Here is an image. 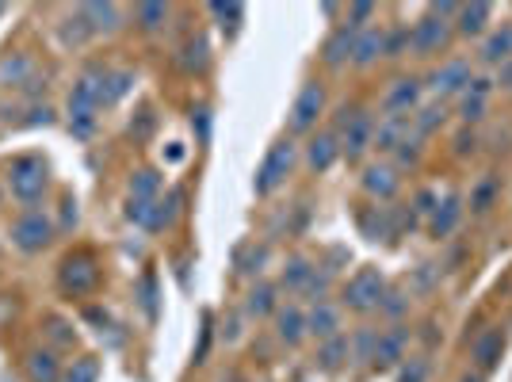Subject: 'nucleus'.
<instances>
[{
	"label": "nucleus",
	"mask_w": 512,
	"mask_h": 382,
	"mask_svg": "<svg viewBox=\"0 0 512 382\" xmlns=\"http://www.w3.org/2000/svg\"><path fill=\"white\" fill-rule=\"evenodd\" d=\"M398 382H428L425 356H406V360L398 363Z\"/></svg>",
	"instance_id": "42"
},
{
	"label": "nucleus",
	"mask_w": 512,
	"mask_h": 382,
	"mask_svg": "<svg viewBox=\"0 0 512 382\" xmlns=\"http://www.w3.org/2000/svg\"><path fill=\"white\" fill-rule=\"evenodd\" d=\"M425 100V85L417 77H394L383 92V115H413Z\"/></svg>",
	"instance_id": "13"
},
{
	"label": "nucleus",
	"mask_w": 512,
	"mask_h": 382,
	"mask_svg": "<svg viewBox=\"0 0 512 382\" xmlns=\"http://www.w3.org/2000/svg\"><path fill=\"white\" fill-rule=\"evenodd\" d=\"M406 360V329H390V333H379L375 340V360L371 367H398Z\"/></svg>",
	"instance_id": "27"
},
{
	"label": "nucleus",
	"mask_w": 512,
	"mask_h": 382,
	"mask_svg": "<svg viewBox=\"0 0 512 382\" xmlns=\"http://www.w3.org/2000/svg\"><path fill=\"white\" fill-rule=\"evenodd\" d=\"M54 237H58V226H54V218L46 211H39V207H27V211H20L8 222V241H12V249L23 256L46 253V249L54 245Z\"/></svg>",
	"instance_id": "5"
},
{
	"label": "nucleus",
	"mask_w": 512,
	"mask_h": 382,
	"mask_svg": "<svg viewBox=\"0 0 512 382\" xmlns=\"http://www.w3.org/2000/svg\"><path fill=\"white\" fill-rule=\"evenodd\" d=\"M134 69H107L104 65V77H100V107H115L123 96H127L130 88H134Z\"/></svg>",
	"instance_id": "26"
},
{
	"label": "nucleus",
	"mask_w": 512,
	"mask_h": 382,
	"mask_svg": "<svg viewBox=\"0 0 512 382\" xmlns=\"http://www.w3.org/2000/svg\"><path fill=\"white\" fill-rule=\"evenodd\" d=\"M4 195H8V191H4V180H0V203H4Z\"/></svg>",
	"instance_id": "50"
},
{
	"label": "nucleus",
	"mask_w": 512,
	"mask_h": 382,
	"mask_svg": "<svg viewBox=\"0 0 512 382\" xmlns=\"http://www.w3.org/2000/svg\"><path fill=\"white\" fill-rule=\"evenodd\" d=\"M184 54H188V58H180V65H184L188 73H203V69H207V62H211V58H207V54H211V46H207V39H203V35H195L192 43L184 46Z\"/></svg>",
	"instance_id": "37"
},
{
	"label": "nucleus",
	"mask_w": 512,
	"mask_h": 382,
	"mask_svg": "<svg viewBox=\"0 0 512 382\" xmlns=\"http://www.w3.org/2000/svg\"><path fill=\"white\" fill-rule=\"evenodd\" d=\"M337 138H341V157L348 161H360L363 153L375 142V115L371 111H360V107H344L341 119H337Z\"/></svg>",
	"instance_id": "8"
},
{
	"label": "nucleus",
	"mask_w": 512,
	"mask_h": 382,
	"mask_svg": "<svg viewBox=\"0 0 512 382\" xmlns=\"http://www.w3.org/2000/svg\"><path fill=\"white\" fill-rule=\"evenodd\" d=\"M409 134H413V115H379L371 149H379V153H394V149L406 142Z\"/></svg>",
	"instance_id": "17"
},
{
	"label": "nucleus",
	"mask_w": 512,
	"mask_h": 382,
	"mask_svg": "<svg viewBox=\"0 0 512 382\" xmlns=\"http://www.w3.org/2000/svg\"><path fill=\"white\" fill-rule=\"evenodd\" d=\"M383 46H386V27H367L356 35V46H352V65L356 69H371V65L383 58Z\"/></svg>",
	"instance_id": "23"
},
{
	"label": "nucleus",
	"mask_w": 512,
	"mask_h": 382,
	"mask_svg": "<svg viewBox=\"0 0 512 382\" xmlns=\"http://www.w3.org/2000/svg\"><path fill=\"white\" fill-rule=\"evenodd\" d=\"M321 115H325V85L318 77H310V81H302L295 104L287 111V134H314Z\"/></svg>",
	"instance_id": "9"
},
{
	"label": "nucleus",
	"mask_w": 512,
	"mask_h": 382,
	"mask_svg": "<svg viewBox=\"0 0 512 382\" xmlns=\"http://www.w3.org/2000/svg\"><path fill=\"white\" fill-rule=\"evenodd\" d=\"M421 142H425V138H417V134H409L406 142H402V146L394 149V157H398V161H402V165H417V161H421Z\"/></svg>",
	"instance_id": "44"
},
{
	"label": "nucleus",
	"mask_w": 512,
	"mask_h": 382,
	"mask_svg": "<svg viewBox=\"0 0 512 382\" xmlns=\"http://www.w3.org/2000/svg\"><path fill=\"white\" fill-rule=\"evenodd\" d=\"M306 337H314L318 344L341 337V306L329 302V298H318L310 306V314H306Z\"/></svg>",
	"instance_id": "15"
},
{
	"label": "nucleus",
	"mask_w": 512,
	"mask_h": 382,
	"mask_svg": "<svg viewBox=\"0 0 512 382\" xmlns=\"http://www.w3.org/2000/svg\"><path fill=\"white\" fill-rule=\"evenodd\" d=\"M279 287L276 283H256V287H249V295H245V314L249 318H276L279 310Z\"/></svg>",
	"instance_id": "29"
},
{
	"label": "nucleus",
	"mask_w": 512,
	"mask_h": 382,
	"mask_svg": "<svg viewBox=\"0 0 512 382\" xmlns=\"http://www.w3.org/2000/svg\"><path fill=\"white\" fill-rule=\"evenodd\" d=\"M214 20H222L218 27L222 31H230V35H237L241 31V20H245V8L241 4H211Z\"/></svg>",
	"instance_id": "39"
},
{
	"label": "nucleus",
	"mask_w": 512,
	"mask_h": 382,
	"mask_svg": "<svg viewBox=\"0 0 512 382\" xmlns=\"http://www.w3.org/2000/svg\"><path fill=\"white\" fill-rule=\"evenodd\" d=\"M165 188V176L157 169H138L130 176V199H142V203H157Z\"/></svg>",
	"instance_id": "32"
},
{
	"label": "nucleus",
	"mask_w": 512,
	"mask_h": 382,
	"mask_svg": "<svg viewBox=\"0 0 512 382\" xmlns=\"http://www.w3.org/2000/svg\"><path fill=\"white\" fill-rule=\"evenodd\" d=\"M470 356H474V363H478V371L501 367V356H505V333H501V329H482L478 337L470 340Z\"/></svg>",
	"instance_id": "20"
},
{
	"label": "nucleus",
	"mask_w": 512,
	"mask_h": 382,
	"mask_svg": "<svg viewBox=\"0 0 512 382\" xmlns=\"http://www.w3.org/2000/svg\"><path fill=\"white\" fill-rule=\"evenodd\" d=\"M295 165H299V146H295V138H291V134H279L276 142L268 146V153H264V161L256 165L253 191L260 195V199L276 195V191L291 180Z\"/></svg>",
	"instance_id": "4"
},
{
	"label": "nucleus",
	"mask_w": 512,
	"mask_h": 382,
	"mask_svg": "<svg viewBox=\"0 0 512 382\" xmlns=\"http://www.w3.org/2000/svg\"><path fill=\"white\" fill-rule=\"evenodd\" d=\"M50 123H54V107L31 104V119H27V127H50Z\"/></svg>",
	"instance_id": "45"
},
{
	"label": "nucleus",
	"mask_w": 512,
	"mask_h": 382,
	"mask_svg": "<svg viewBox=\"0 0 512 382\" xmlns=\"http://www.w3.org/2000/svg\"><path fill=\"white\" fill-rule=\"evenodd\" d=\"M490 20H493V4H486V0L459 4V12H455V35H463V39L490 35Z\"/></svg>",
	"instance_id": "18"
},
{
	"label": "nucleus",
	"mask_w": 512,
	"mask_h": 382,
	"mask_svg": "<svg viewBox=\"0 0 512 382\" xmlns=\"http://www.w3.org/2000/svg\"><path fill=\"white\" fill-rule=\"evenodd\" d=\"M264 260H268V249L260 245V249H253V256H249V264H245L241 272H245V276H260V264H264Z\"/></svg>",
	"instance_id": "46"
},
{
	"label": "nucleus",
	"mask_w": 512,
	"mask_h": 382,
	"mask_svg": "<svg viewBox=\"0 0 512 382\" xmlns=\"http://www.w3.org/2000/svg\"><path fill=\"white\" fill-rule=\"evenodd\" d=\"M4 191L20 203L23 211L27 207H39L50 191V165H46L43 153H20L8 161L4 169Z\"/></svg>",
	"instance_id": "2"
},
{
	"label": "nucleus",
	"mask_w": 512,
	"mask_h": 382,
	"mask_svg": "<svg viewBox=\"0 0 512 382\" xmlns=\"http://www.w3.org/2000/svg\"><path fill=\"white\" fill-rule=\"evenodd\" d=\"M497 85L512 88V62H505V65H501V73H497Z\"/></svg>",
	"instance_id": "48"
},
{
	"label": "nucleus",
	"mask_w": 512,
	"mask_h": 382,
	"mask_svg": "<svg viewBox=\"0 0 512 382\" xmlns=\"http://www.w3.org/2000/svg\"><path fill=\"white\" fill-rule=\"evenodd\" d=\"M81 12H85L92 35H115V31L123 27V8H119V4H111V0H92V4H81Z\"/></svg>",
	"instance_id": "22"
},
{
	"label": "nucleus",
	"mask_w": 512,
	"mask_h": 382,
	"mask_svg": "<svg viewBox=\"0 0 512 382\" xmlns=\"http://www.w3.org/2000/svg\"><path fill=\"white\" fill-rule=\"evenodd\" d=\"M23 375H27V382H62L65 367L58 360V352L43 344V348H31L23 356Z\"/></svg>",
	"instance_id": "16"
},
{
	"label": "nucleus",
	"mask_w": 512,
	"mask_h": 382,
	"mask_svg": "<svg viewBox=\"0 0 512 382\" xmlns=\"http://www.w3.org/2000/svg\"><path fill=\"white\" fill-rule=\"evenodd\" d=\"M169 16H172L169 4H138V8H134L138 31H146V35H157V31H165Z\"/></svg>",
	"instance_id": "34"
},
{
	"label": "nucleus",
	"mask_w": 512,
	"mask_h": 382,
	"mask_svg": "<svg viewBox=\"0 0 512 382\" xmlns=\"http://www.w3.org/2000/svg\"><path fill=\"white\" fill-rule=\"evenodd\" d=\"M100 77H104V65H92L85 69L73 88H69V104H65V123H69V134L73 138H92L96 134V123H100Z\"/></svg>",
	"instance_id": "1"
},
{
	"label": "nucleus",
	"mask_w": 512,
	"mask_h": 382,
	"mask_svg": "<svg viewBox=\"0 0 512 382\" xmlns=\"http://www.w3.org/2000/svg\"><path fill=\"white\" fill-rule=\"evenodd\" d=\"M62 382H100V360L96 356H77L65 367Z\"/></svg>",
	"instance_id": "36"
},
{
	"label": "nucleus",
	"mask_w": 512,
	"mask_h": 382,
	"mask_svg": "<svg viewBox=\"0 0 512 382\" xmlns=\"http://www.w3.org/2000/svg\"><path fill=\"white\" fill-rule=\"evenodd\" d=\"M180 207H184V191L172 188L169 195H161V199L153 203V211H150V222H146V230H150V234H161V230H169L172 222L180 218Z\"/></svg>",
	"instance_id": "28"
},
{
	"label": "nucleus",
	"mask_w": 512,
	"mask_h": 382,
	"mask_svg": "<svg viewBox=\"0 0 512 382\" xmlns=\"http://www.w3.org/2000/svg\"><path fill=\"white\" fill-rule=\"evenodd\" d=\"M448 119V107L440 104V100H432V104H421L417 111H413V134L417 138H428L432 130L440 127Z\"/></svg>",
	"instance_id": "33"
},
{
	"label": "nucleus",
	"mask_w": 512,
	"mask_h": 382,
	"mask_svg": "<svg viewBox=\"0 0 512 382\" xmlns=\"http://www.w3.org/2000/svg\"><path fill=\"white\" fill-rule=\"evenodd\" d=\"M455 12L459 4H436L409 27V50L417 58H440L455 39Z\"/></svg>",
	"instance_id": "3"
},
{
	"label": "nucleus",
	"mask_w": 512,
	"mask_h": 382,
	"mask_svg": "<svg viewBox=\"0 0 512 382\" xmlns=\"http://www.w3.org/2000/svg\"><path fill=\"white\" fill-rule=\"evenodd\" d=\"M302 161L310 172H329L337 161H341V138L337 130H314L302 146Z\"/></svg>",
	"instance_id": "12"
},
{
	"label": "nucleus",
	"mask_w": 512,
	"mask_h": 382,
	"mask_svg": "<svg viewBox=\"0 0 512 382\" xmlns=\"http://www.w3.org/2000/svg\"><path fill=\"white\" fill-rule=\"evenodd\" d=\"M486 65H505L512 62V20H505L501 27H493L490 35L482 39V54H478Z\"/></svg>",
	"instance_id": "25"
},
{
	"label": "nucleus",
	"mask_w": 512,
	"mask_h": 382,
	"mask_svg": "<svg viewBox=\"0 0 512 382\" xmlns=\"http://www.w3.org/2000/svg\"><path fill=\"white\" fill-rule=\"evenodd\" d=\"M493 199H497V180H493V176H486L478 188L470 191V211L486 214L493 207Z\"/></svg>",
	"instance_id": "41"
},
{
	"label": "nucleus",
	"mask_w": 512,
	"mask_h": 382,
	"mask_svg": "<svg viewBox=\"0 0 512 382\" xmlns=\"http://www.w3.org/2000/svg\"><path fill=\"white\" fill-rule=\"evenodd\" d=\"M360 184H363V191H367L371 199L386 203V199H394V195H398V188H402V176H398V165H394V161H371V165L363 169Z\"/></svg>",
	"instance_id": "14"
},
{
	"label": "nucleus",
	"mask_w": 512,
	"mask_h": 382,
	"mask_svg": "<svg viewBox=\"0 0 512 382\" xmlns=\"http://www.w3.org/2000/svg\"><path fill=\"white\" fill-rule=\"evenodd\" d=\"M77 222H81L77 195H73V191H62V218L54 222V226H58V234H73V230H77Z\"/></svg>",
	"instance_id": "40"
},
{
	"label": "nucleus",
	"mask_w": 512,
	"mask_h": 382,
	"mask_svg": "<svg viewBox=\"0 0 512 382\" xmlns=\"http://www.w3.org/2000/svg\"><path fill=\"white\" fill-rule=\"evenodd\" d=\"M58 35H62V46H69V50H77V46H85L88 39H96L81 8H73V12H69L62 23H58Z\"/></svg>",
	"instance_id": "31"
},
{
	"label": "nucleus",
	"mask_w": 512,
	"mask_h": 382,
	"mask_svg": "<svg viewBox=\"0 0 512 382\" xmlns=\"http://www.w3.org/2000/svg\"><path fill=\"white\" fill-rule=\"evenodd\" d=\"M230 382H245V379H230Z\"/></svg>",
	"instance_id": "52"
},
{
	"label": "nucleus",
	"mask_w": 512,
	"mask_h": 382,
	"mask_svg": "<svg viewBox=\"0 0 512 382\" xmlns=\"http://www.w3.org/2000/svg\"><path fill=\"white\" fill-rule=\"evenodd\" d=\"M402 54H409V27H386L383 58H402Z\"/></svg>",
	"instance_id": "43"
},
{
	"label": "nucleus",
	"mask_w": 512,
	"mask_h": 382,
	"mask_svg": "<svg viewBox=\"0 0 512 382\" xmlns=\"http://www.w3.org/2000/svg\"><path fill=\"white\" fill-rule=\"evenodd\" d=\"M46 337H50V344L46 348H54V352H62V348H73L77 344V333H73V325L65 318H46Z\"/></svg>",
	"instance_id": "35"
},
{
	"label": "nucleus",
	"mask_w": 512,
	"mask_h": 382,
	"mask_svg": "<svg viewBox=\"0 0 512 382\" xmlns=\"http://www.w3.org/2000/svg\"><path fill=\"white\" fill-rule=\"evenodd\" d=\"M352 46H356V31H348L344 23H337V27L329 31V39L321 43V62L329 65V69L352 65Z\"/></svg>",
	"instance_id": "21"
},
{
	"label": "nucleus",
	"mask_w": 512,
	"mask_h": 382,
	"mask_svg": "<svg viewBox=\"0 0 512 382\" xmlns=\"http://www.w3.org/2000/svg\"><path fill=\"white\" fill-rule=\"evenodd\" d=\"M100 260L88 253V249H73L58 260V291L69 298H88L100 287Z\"/></svg>",
	"instance_id": "6"
},
{
	"label": "nucleus",
	"mask_w": 512,
	"mask_h": 382,
	"mask_svg": "<svg viewBox=\"0 0 512 382\" xmlns=\"http://www.w3.org/2000/svg\"><path fill=\"white\" fill-rule=\"evenodd\" d=\"M352 360V340L344 337H333V340H321L318 344V367L321 371H341L344 363Z\"/></svg>",
	"instance_id": "30"
},
{
	"label": "nucleus",
	"mask_w": 512,
	"mask_h": 382,
	"mask_svg": "<svg viewBox=\"0 0 512 382\" xmlns=\"http://www.w3.org/2000/svg\"><path fill=\"white\" fill-rule=\"evenodd\" d=\"M142 306L150 310V318H157V302H153V279H142Z\"/></svg>",
	"instance_id": "47"
},
{
	"label": "nucleus",
	"mask_w": 512,
	"mask_h": 382,
	"mask_svg": "<svg viewBox=\"0 0 512 382\" xmlns=\"http://www.w3.org/2000/svg\"><path fill=\"white\" fill-rule=\"evenodd\" d=\"M276 337L287 344V348H295L306 340V310L295 306V302H287V306H279L276 310Z\"/></svg>",
	"instance_id": "24"
},
{
	"label": "nucleus",
	"mask_w": 512,
	"mask_h": 382,
	"mask_svg": "<svg viewBox=\"0 0 512 382\" xmlns=\"http://www.w3.org/2000/svg\"><path fill=\"white\" fill-rule=\"evenodd\" d=\"M371 20H375V4H371V0H360V4H352V8L344 12V27H348V31H356V35L367 31Z\"/></svg>",
	"instance_id": "38"
},
{
	"label": "nucleus",
	"mask_w": 512,
	"mask_h": 382,
	"mask_svg": "<svg viewBox=\"0 0 512 382\" xmlns=\"http://www.w3.org/2000/svg\"><path fill=\"white\" fill-rule=\"evenodd\" d=\"M459 218H463V195H455V191H451V195H444V199L436 203V211L425 218L428 237H436V241H440V237H448L451 230L459 226Z\"/></svg>",
	"instance_id": "19"
},
{
	"label": "nucleus",
	"mask_w": 512,
	"mask_h": 382,
	"mask_svg": "<svg viewBox=\"0 0 512 382\" xmlns=\"http://www.w3.org/2000/svg\"><path fill=\"white\" fill-rule=\"evenodd\" d=\"M474 81V69H470L467 58H451V62L436 65L432 69V77H428V92H432V100H455V96H463Z\"/></svg>",
	"instance_id": "11"
},
{
	"label": "nucleus",
	"mask_w": 512,
	"mask_h": 382,
	"mask_svg": "<svg viewBox=\"0 0 512 382\" xmlns=\"http://www.w3.org/2000/svg\"><path fill=\"white\" fill-rule=\"evenodd\" d=\"M459 382H482V375H463Z\"/></svg>",
	"instance_id": "49"
},
{
	"label": "nucleus",
	"mask_w": 512,
	"mask_h": 382,
	"mask_svg": "<svg viewBox=\"0 0 512 382\" xmlns=\"http://www.w3.org/2000/svg\"><path fill=\"white\" fill-rule=\"evenodd\" d=\"M386 302V279L379 268H360L356 276L341 287V306L352 314H375Z\"/></svg>",
	"instance_id": "7"
},
{
	"label": "nucleus",
	"mask_w": 512,
	"mask_h": 382,
	"mask_svg": "<svg viewBox=\"0 0 512 382\" xmlns=\"http://www.w3.org/2000/svg\"><path fill=\"white\" fill-rule=\"evenodd\" d=\"M0 92L39 96V62L27 50H12L0 58Z\"/></svg>",
	"instance_id": "10"
},
{
	"label": "nucleus",
	"mask_w": 512,
	"mask_h": 382,
	"mask_svg": "<svg viewBox=\"0 0 512 382\" xmlns=\"http://www.w3.org/2000/svg\"><path fill=\"white\" fill-rule=\"evenodd\" d=\"M0 16H8V4H0Z\"/></svg>",
	"instance_id": "51"
}]
</instances>
